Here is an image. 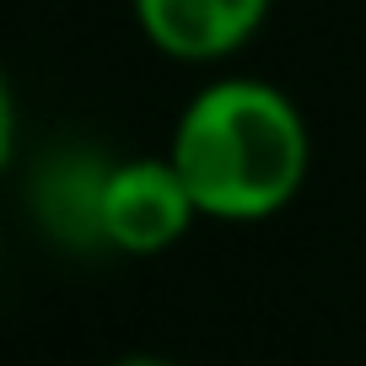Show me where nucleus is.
Listing matches in <instances>:
<instances>
[{"label":"nucleus","instance_id":"obj_3","mask_svg":"<svg viewBox=\"0 0 366 366\" xmlns=\"http://www.w3.org/2000/svg\"><path fill=\"white\" fill-rule=\"evenodd\" d=\"M274 0H129L135 27L178 65H221L264 33Z\"/></svg>","mask_w":366,"mask_h":366},{"label":"nucleus","instance_id":"obj_1","mask_svg":"<svg viewBox=\"0 0 366 366\" xmlns=\"http://www.w3.org/2000/svg\"><path fill=\"white\" fill-rule=\"evenodd\" d=\"M199 221L253 227L297 205L312 172V129L302 103L264 76H210L189 92L167 135Z\"/></svg>","mask_w":366,"mask_h":366},{"label":"nucleus","instance_id":"obj_2","mask_svg":"<svg viewBox=\"0 0 366 366\" xmlns=\"http://www.w3.org/2000/svg\"><path fill=\"white\" fill-rule=\"evenodd\" d=\"M199 210L183 189L178 167L162 157H114L103 178V205H97V227H103V253H124V259H157V253L178 248L194 232Z\"/></svg>","mask_w":366,"mask_h":366},{"label":"nucleus","instance_id":"obj_5","mask_svg":"<svg viewBox=\"0 0 366 366\" xmlns=\"http://www.w3.org/2000/svg\"><path fill=\"white\" fill-rule=\"evenodd\" d=\"M16 135H22V124H16V92H11L6 65H0V172L11 167V157H16Z\"/></svg>","mask_w":366,"mask_h":366},{"label":"nucleus","instance_id":"obj_6","mask_svg":"<svg viewBox=\"0 0 366 366\" xmlns=\"http://www.w3.org/2000/svg\"><path fill=\"white\" fill-rule=\"evenodd\" d=\"M108 366H172L167 355H119V361H108Z\"/></svg>","mask_w":366,"mask_h":366},{"label":"nucleus","instance_id":"obj_4","mask_svg":"<svg viewBox=\"0 0 366 366\" xmlns=\"http://www.w3.org/2000/svg\"><path fill=\"white\" fill-rule=\"evenodd\" d=\"M108 162L86 146L49 151L44 167L33 172V221L76 253H103V227H97V205H103V178Z\"/></svg>","mask_w":366,"mask_h":366}]
</instances>
